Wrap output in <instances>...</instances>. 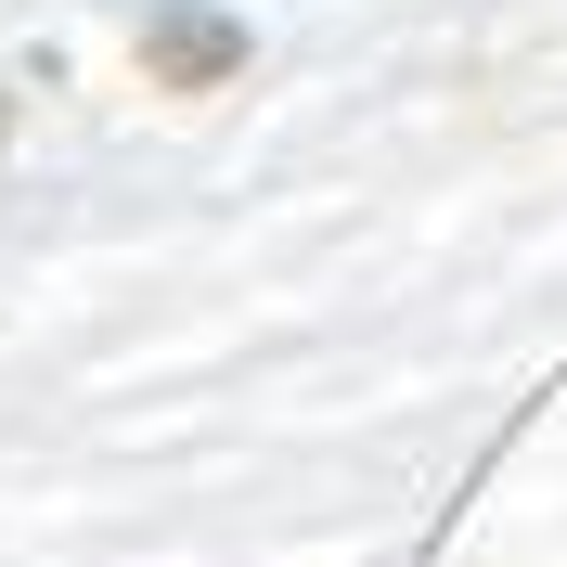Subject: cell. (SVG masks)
Wrapping results in <instances>:
<instances>
[{
    "mask_svg": "<svg viewBox=\"0 0 567 567\" xmlns=\"http://www.w3.org/2000/svg\"><path fill=\"white\" fill-rule=\"evenodd\" d=\"M142 78H155V91H233V78H246V13H219V0H155V13H142Z\"/></svg>",
    "mask_w": 567,
    "mask_h": 567,
    "instance_id": "6da1fadb",
    "label": "cell"
},
{
    "mask_svg": "<svg viewBox=\"0 0 567 567\" xmlns=\"http://www.w3.org/2000/svg\"><path fill=\"white\" fill-rule=\"evenodd\" d=\"M0 130H13V91H0Z\"/></svg>",
    "mask_w": 567,
    "mask_h": 567,
    "instance_id": "7a4b0ae2",
    "label": "cell"
}]
</instances>
